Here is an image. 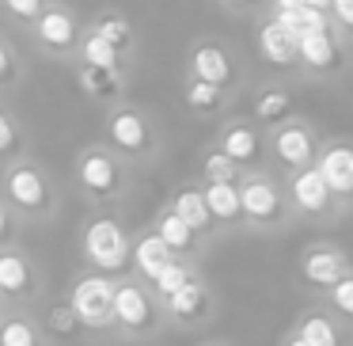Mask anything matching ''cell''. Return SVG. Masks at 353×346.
<instances>
[{
    "label": "cell",
    "mask_w": 353,
    "mask_h": 346,
    "mask_svg": "<svg viewBox=\"0 0 353 346\" xmlns=\"http://www.w3.org/2000/svg\"><path fill=\"white\" fill-rule=\"evenodd\" d=\"M39 31H42V42H50V46H69L72 42V16L69 12H46V16L39 19Z\"/></svg>",
    "instance_id": "19"
},
{
    "label": "cell",
    "mask_w": 353,
    "mask_h": 346,
    "mask_svg": "<svg viewBox=\"0 0 353 346\" xmlns=\"http://www.w3.org/2000/svg\"><path fill=\"white\" fill-rule=\"evenodd\" d=\"M4 73H8V50L0 46V77H4Z\"/></svg>",
    "instance_id": "38"
},
{
    "label": "cell",
    "mask_w": 353,
    "mask_h": 346,
    "mask_svg": "<svg viewBox=\"0 0 353 346\" xmlns=\"http://www.w3.org/2000/svg\"><path fill=\"white\" fill-rule=\"evenodd\" d=\"M12 141H16V130H12V122L4 115H0V153H8Z\"/></svg>",
    "instance_id": "36"
},
{
    "label": "cell",
    "mask_w": 353,
    "mask_h": 346,
    "mask_svg": "<svg viewBox=\"0 0 353 346\" xmlns=\"http://www.w3.org/2000/svg\"><path fill=\"white\" fill-rule=\"evenodd\" d=\"M8 12H16V16L31 19V16H39V12H42V4H39V0H12Z\"/></svg>",
    "instance_id": "35"
},
{
    "label": "cell",
    "mask_w": 353,
    "mask_h": 346,
    "mask_svg": "<svg viewBox=\"0 0 353 346\" xmlns=\"http://www.w3.org/2000/svg\"><path fill=\"white\" fill-rule=\"evenodd\" d=\"M334 305L342 308L345 316H353V278H342V282L334 285Z\"/></svg>",
    "instance_id": "34"
},
{
    "label": "cell",
    "mask_w": 353,
    "mask_h": 346,
    "mask_svg": "<svg viewBox=\"0 0 353 346\" xmlns=\"http://www.w3.org/2000/svg\"><path fill=\"white\" fill-rule=\"evenodd\" d=\"M175 217H183L186 224H190L194 232L198 229H205L209 224V206H205V194H198V191H183V194H175V209H171Z\"/></svg>",
    "instance_id": "17"
},
{
    "label": "cell",
    "mask_w": 353,
    "mask_h": 346,
    "mask_svg": "<svg viewBox=\"0 0 353 346\" xmlns=\"http://www.w3.org/2000/svg\"><path fill=\"white\" fill-rule=\"evenodd\" d=\"M262 54H266V61H274V65H289L292 57H300V42L274 19V23L262 27Z\"/></svg>",
    "instance_id": "6"
},
{
    "label": "cell",
    "mask_w": 353,
    "mask_h": 346,
    "mask_svg": "<svg viewBox=\"0 0 353 346\" xmlns=\"http://www.w3.org/2000/svg\"><path fill=\"white\" fill-rule=\"evenodd\" d=\"M8 191H12V198H16L19 206H27V209H34V206L46 202L42 175H39V171H31V168H16V171H12V175H8Z\"/></svg>",
    "instance_id": "10"
},
{
    "label": "cell",
    "mask_w": 353,
    "mask_h": 346,
    "mask_svg": "<svg viewBox=\"0 0 353 346\" xmlns=\"http://www.w3.org/2000/svg\"><path fill=\"white\" fill-rule=\"evenodd\" d=\"M205 175H209V183H232V160L224 153H213L205 160Z\"/></svg>",
    "instance_id": "31"
},
{
    "label": "cell",
    "mask_w": 353,
    "mask_h": 346,
    "mask_svg": "<svg viewBox=\"0 0 353 346\" xmlns=\"http://www.w3.org/2000/svg\"><path fill=\"white\" fill-rule=\"evenodd\" d=\"M277 23L292 35V39H304V35H327V19L315 4H296V0H285L277 4Z\"/></svg>",
    "instance_id": "3"
},
{
    "label": "cell",
    "mask_w": 353,
    "mask_h": 346,
    "mask_svg": "<svg viewBox=\"0 0 353 346\" xmlns=\"http://www.w3.org/2000/svg\"><path fill=\"white\" fill-rule=\"evenodd\" d=\"M304 274L312 285H330V289H334V285L342 282V262H338L334 251H312L304 259Z\"/></svg>",
    "instance_id": "12"
},
{
    "label": "cell",
    "mask_w": 353,
    "mask_h": 346,
    "mask_svg": "<svg viewBox=\"0 0 353 346\" xmlns=\"http://www.w3.org/2000/svg\"><path fill=\"white\" fill-rule=\"evenodd\" d=\"M194 73H198L194 80H201V84H213V88L228 84V77H232L228 57H224L216 46H201L198 54H194Z\"/></svg>",
    "instance_id": "9"
},
{
    "label": "cell",
    "mask_w": 353,
    "mask_h": 346,
    "mask_svg": "<svg viewBox=\"0 0 353 346\" xmlns=\"http://www.w3.org/2000/svg\"><path fill=\"white\" fill-rule=\"evenodd\" d=\"M114 297L118 289L103 278H84L77 285V297H72V308L80 312V323L88 327H107L114 320Z\"/></svg>",
    "instance_id": "1"
},
{
    "label": "cell",
    "mask_w": 353,
    "mask_h": 346,
    "mask_svg": "<svg viewBox=\"0 0 353 346\" xmlns=\"http://www.w3.org/2000/svg\"><path fill=\"white\" fill-rule=\"evenodd\" d=\"M319 171H323V179H327L330 194H353V148H345V145L330 148V153L323 156Z\"/></svg>",
    "instance_id": "5"
},
{
    "label": "cell",
    "mask_w": 353,
    "mask_h": 346,
    "mask_svg": "<svg viewBox=\"0 0 353 346\" xmlns=\"http://www.w3.org/2000/svg\"><path fill=\"white\" fill-rule=\"evenodd\" d=\"M84 61H88V69H103V73H114V69H118V50L110 46V42L103 39L99 31H95L92 39L84 42Z\"/></svg>",
    "instance_id": "21"
},
{
    "label": "cell",
    "mask_w": 353,
    "mask_h": 346,
    "mask_svg": "<svg viewBox=\"0 0 353 346\" xmlns=\"http://www.w3.org/2000/svg\"><path fill=\"white\" fill-rule=\"evenodd\" d=\"M292 194H296V206L307 209V213H323L327 202H330V186H327V179H323L319 168L300 171V175L292 179Z\"/></svg>",
    "instance_id": "4"
},
{
    "label": "cell",
    "mask_w": 353,
    "mask_h": 346,
    "mask_svg": "<svg viewBox=\"0 0 353 346\" xmlns=\"http://www.w3.org/2000/svg\"><path fill=\"white\" fill-rule=\"evenodd\" d=\"M289 346H307V343H304V338H292V343H289Z\"/></svg>",
    "instance_id": "39"
},
{
    "label": "cell",
    "mask_w": 353,
    "mask_h": 346,
    "mask_svg": "<svg viewBox=\"0 0 353 346\" xmlns=\"http://www.w3.org/2000/svg\"><path fill=\"white\" fill-rule=\"evenodd\" d=\"M186 103L190 107H198V110H209L216 103V88L213 84H201V80H194L190 88H186Z\"/></svg>",
    "instance_id": "30"
},
{
    "label": "cell",
    "mask_w": 353,
    "mask_h": 346,
    "mask_svg": "<svg viewBox=\"0 0 353 346\" xmlns=\"http://www.w3.org/2000/svg\"><path fill=\"white\" fill-rule=\"evenodd\" d=\"M285 110H289V95H285V92H266V95L259 99V115L266 118V122L281 118Z\"/></svg>",
    "instance_id": "29"
},
{
    "label": "cell",
    "mask_w": 353,
    "mask_h": 346,
    "mask_svg": "<svg viewBox=\"0 0 353 346\" xmlns=\"http://www.w3.org/2000/svg\"><path fill=\"white\" fill-rule=\"evenodd\" d=\"M334 12H338V19H342L345 27H353V0H338Z\"/></svg>",
    "instance_id": "37"
},
{
    "label": "cell",
    "mask_w": 353,
    "mask_h": 346,
    "mask_svg": "<svg viewBox=\"0 0 353 346\" xmlns=\"http://www.w3.org/2000/svg\"><path fill=\"white\" fill-rule=\"evenodd\" d=\"M80 183H84L88 191L107 194L110 186H114V164H110L103 153H92L84 164H80Z\"/></svg>",
    "instance_id": "15"
},
{
    "label": "cell",
    "mask_w": 353,
    "mask_h": 346,
    "mask_svg": "<svg viewBox=\"0 0 353 346\" xmlns=\"http://www.w3.org/2000/svg\"><path fill=\"white\" fill-rule=\"evenodd\" d=\"M277 156H281L285 164H307V156H312V141H307V133L300 130V126L281 130L277 133Z\"/></svg>",
    "instance_id": "18"
},
{
    "label": "cell",
    "mask_w": 353,
    "mask_h": 346,
    "mask_svg": "<svg viewBox=\"0 0 353 346\" xmlns=\"http://www.w3.org/2000/svg\"><path fill=\"white\" fill-rule=\"evenodd\" d=\"M99 35H103V39H107L114 50H122L125 42H130V27H125L122 19H103V23H99Z\"/></svg>",
    "instance_id": "32"
},
{
    "label": "cell",
    "mask_w": 353,
    "mask_h": 346,
    "mask_svg": "<svg viewBox=\"0 0 353 346\" xmlns=\"http://www.w3.org/2000/svg\"><path fill=\"white\" fill-rule=\"evenodd\" d=\"M0 232H4V213H0Z\"/></svg>",
    "instance_id": "40"
},
{
    "label": "cell",
    "mask_w": 353,
    "mask_h": 346,
    "mask_svg": "<svg viewBox=\"0 0 353 346\" xmlns=\"http://www.w3.org/2000/svg\"><path fill=\"white\" fill-rule=\"evenodd\" d=\"M205 206H209L213 217H224V221H232V217L243 213V198H239V191L232 183H209Z\"/></svg>",
    "instance_id": "13"
},
{
    "label": "cell",
    "mask_w": 353,
    "mask_h": 346,
    "mask_svg": "<svg viewBox=\"0 0 353 346\" xmlns=\"http://www.w3.org/2000/svg\"><path fill=\"white\" fill-rule=\"evenodd\" d=\"M137 267L145 270L148 278H160L163 270L171 267V247L163 244V236L156 232V236H145L137 244Z\"/></svg>",
    "instance_id": "11"
},
{
    "label": "cell",
    "mask_w": 353,
    "mask_h": 346,
    "mask_svg": "<svg viewBox=\"0 0 353 346\" xmlns=\"http://www.w3.org/2000/svg\"><path fill=\"white\" fill-rule=\"evenodd\" d=\"M114 320L125 323V327H145L148 323V300L137 285H118L114 297Z\"/></svg>",
    "instance_id": "7"
},
{
    "label": "cell",
    "mask_w": 353,
    "mask_h": 346,
    "mask_svg": "<svg viewBox=\"0 0 353 346\" xmlns=\"http://www.w3.org/2000/svg\"><path fill=\"white\" fill-rule=\"evenodd\" d=\"M224 156H228L232 164L236 160H251L254 153H259V141H254V133L251 130H243V126H236V130L224 137V148H221Z\"/></svg>",
    "instance_id": "23"
},
{
    "label": "cell",
    "mask_w": 353,
    "mask_h": 346,
    "mask_svg": "<svg viewBox=\"0 0 353 346\" xmlns=\"http://www.w3.org/2000/svg\"><path fill=\"white\" fill-rule=\"evenodd\" d=\"M80 323V312L72 305H57L50 308V331H57V335H72Z\"/></svg>",
    "instance_id": "27"
},
{
    "label": "cell",
    "mask_w": 353,
    "mask_h": 346,
    "mask_svg": "<svg viewBox=\"0 0 353 346\" xmlns=\"http://www.w3.org/2000/svg\"><path fill=\"white\" fill-rule=\"evenodd\" d=\"M300 57H304L312 69H334L338 46L330 42V35H304V39H300Z\"/></svg>",
    "instance_id": "14"
},
{
    "label": "cell",
    "mask_w": 353,
    "mask_h": 346,
    "mask_svg": "<svg viewBox=\"0 0 353 346\" xmlns=\"http://www.w3.org/2000/svg\"><path fill=\"white\" fill-rule=\"evenodd\" d=\"M171 312H175V316H186V320H190V316H198V312H201V285L190 282L186 289H179L175 297H171Z\"/></svg>",
    "instance_id": "25"
},
{
    "label": "cell",
    "mask_w": 353,
    "mask_h": 346,
    "mask_svg": "<svg viewBox=\"0 0 353 346\" xmlns=\"http://www.w3.org/2000/svg\"><path fill=\"white\" fill-rule=\"evenodd\" d=\"M160 236H163V244H168L171 251H183V247H190V240H194V229L183 221V217H175V213H163V217H160Z\"/></svg>",
    "instance_id": "22"
},
{
    "label": "cell",
    "mask_w": 353,
    "mask_h": 346,
    "mask_svg": "<svg viewBox=\"0 0 353 346\" xmlns=\"http://www.w3.org/2000/svg\"><path fill=\"white\" fill-rule=\"evenodd\" d=\"M27 282H31V274H27V262L19 259V255H12V251L0 255V289L4 293H23Z\"/></svg>",
    "instance_id": "20"
},
{
    "label": "cell",
    "mask_w": 353,
    "mask_h": 346,
    "mask_svg": "<svg viewBox=\"0 0 353 346\" xmlns=\"http://www.w3.org/2000/svg\"><path fill=\"white\" fill-rule=\"evenodd\" d=\"M300 338H304L307 346H338V335L334 327H330L323 316H307L304 327H300Z\"/></svg>",
    "instance_id": "24"
},
{
    "label": "cell",
    "mask_w": 353,
    "mask_h": 346,
    "mask_svg": "<svg viewBox=\"0 0 353 346\" xmlns=\"http://www.w3.org/2000/svg\"><path fill=\"white\" fill-rule=\"evenodd\" d=\"M84 251L95 267L103 270H118L125 262V236L114 221H95L84 236Z\"/></svg>",
    "instance_id": "2"
},
{
    "label": "cell",
    "mask_w": 353,
    "mask_h": 346,
    "mask_svg": "<svg viewBox=\"0 0 353 346\" xmlns=\"http://www.w3.org/2000/svg\"><path fill=\"white\" fill-rule=\"evenodd\" d=\"M110 137L122 148H145L148 133H145V122H141L133 110H122V115H114V122H110Z\"/></svg>",
    "instance_id": "16"
},
{
    "label": "cell",
    "mask_w": 353,
    "mask_h": 346,
    "mask_svg": "<svg viewBox=\"0 0 353 346\" xmlns=\"http://www.w3.org/2000/svg\"><path fill=\"white\" fill-rule=\"evenodd\" d=\"M0 346H34L31 323H23V320L4 323V327H0Z\"/></svg>",
    "instance_id": "26"
},
{
    "label": "cell",
    "mask_w": 353,
    "mask_h": 346,
    "mask_svg": "<svg viewBox=\"0 0 353 346\" xmlns=\"http://www.w3.org/2000/svg\"><path fill=\"white\" fill-rule=\"evenodd\" d=\"M239 198H243V213L254 217V221H270V217H277V209H281L277 191L270 183H247L243 191H239Z\"/></svg>",
    "instance_id": "8"
},
{
    "label": "cell",
    "mask_w": 353,
    "mask_h": 346,
    "mask_svg": "<svg viewBox=\"0 0 353 346\" xmlns=\"http://www.w3.org/2000/svg\"><path fill=\"white\" fill-rule=\"evenodd\" d=\"M84 88H88L92 95H107V92H114V73L88 69V73H84Z\"/></svg>",
    "instance_id": "33"
},
{
    "label": "cell",
    "mask_w": 353,
    "mask_h": 346,
    "mask_svg": "<svg viewBox=\"0 0 353 346\" xmlns=\"http://www.w3.org/2000/svg\"><path fill=\"white\" fill-rule=\"evenodd\" d=\"M156 285H160V293H168V300H171L179 289H186V285H190V278H186V270L179 267V262H171V267L156 278Z\"/></svg>",
    "instance_id": "28"
}]
</instances>
